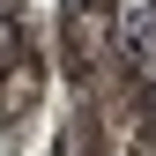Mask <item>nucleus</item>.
<instances>
[{"label": "nucleus", "mask_w": 156, "mask_h": 156, "mask_svg": "<svg viewBox=\"0 0 156 156\" xmlns=\"http://www.w3.org/2000/svg\"><path fill=\"white\" fill-rule=\"evenodd\" d=\"M126 45L134 52L156 45V0H126Z\"/></svg>", "instance_id": "f257e3e1"}]
</instances>
